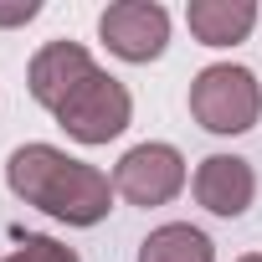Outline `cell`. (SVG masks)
I'll return each instance as SVG.
<instances>
[{
  "label": "cell",
  "mask_w": 262,
  "mask_h": 262,
  "mask_svg": "<svg viewBox=\"0 0 262 262\" xmlns=\"http://www.w3.org/2000/svg\"><path fill=\"white\" fill-rule=\"evenodd\" d=\"M0 262H77V252L62 247L57 236H26L11 257H0Z\"/></svg>",
  "instance_id": "obj_10"
},
{
  "label": "cell",
  "mask_w": 262,
  "mask_h": 262,
  "mask_svg": "<svg viewBox=\"0 0 262 262\" xmlns=\"http://www.w3.org/2000/svg\"><path fill=\"white\" fill-rule=\"evenodd\" d=\"M257 195V175L242 155H211L195 165V201L211 211V216H242Z\"/></svg>",
  "instance_id": "obj_7"
},
{
  "label": "cell",
  "mask_w": 262,
  "mask_h": 262,
  "mask_svg": "<svg viewBox=\"0 0 262 262\" xmlns=\"http://www.w3.org/2000/svg\"><path fill=\"white\" fill-rule=\"evenodd\" d=\"M190 113L206 134H247L262 118V88L236 62L201 67L195 82H190Z\"/></svg>",
  "instance_id": "obj_2"
},
{
  "label": "cell",
  "mask_w": 262,
  "mask_h": 262,
  "mask_svg": "<svg viewBox=\"0 0 262 262\" xmlns=\"http://www.w3.org/2000/svg\"><path fill=\"white\" fill-rule=\"evenodd\" d=\"M236 262H262V257H257V252H247V257H236Z\"/></svg>",
  "instance_id": "obj_12"
},
{
  "label": "cell",
  "mask_w": 262,
  "mask_h": 262,
  "mask_svg": "<svg viewBox=\"0 0 262 262\" xmlns=\"http://www.w3.org/2000/svg\"><path fill=\"white\" fill-rule=\"evenodd\" d=\"M139 262H216V252H211V236L201 226L170 221V226H160V231L144 236Z\"/></svg>",
  "instance_id": "obj_9"
},
{
  "label": "cell",
  "mask_w": 262,
  "mask_h": 262,
  "mask_svg": "<svg viewBox=\"0 0 262 262\" xmlns=\"http://www.w3.org/2000/svg\"><path fill=\"white\" fill-rule=\"evenodd\" d=\"M185 21L201 47H236L257 26V6L252 0H190Z\"/></svg>",
  "instance_id": "obj_8"
},
{
  "label": "cell",
  "mask_w": 262,
  "mask_h": 262,
  "mask_svg": "<svg viewBox=\"0 0 262 262\" xmlns=\"http://www.w3.org/2000/svg\"><path fill=\"white\" fill-rule=\"evenodd\" d=\"M113 190L128 206H165L185 190V160L175 144H134L118 170H113Z\"/></svg>",
  "instance_id": "obj_4"
},
{
  "label": "cell",
  "mask_w": 262,
  "mask_h": 262,
  "mask_svg": "<svg viewBox=\"0 0 262 262\" xmlns=\"http://www.w3.org/2000/svg\"><path fill=\"white\" fill-rule=\"evenodd\" d=\"M36 0H26V6H0V26H26V21H36Z\"/></svg>",
  "instance_id": "obj_11"
},
{
  "label": "cell",
  "mask_w": 262,
  "mask_h": 262,
  "mask_svg": "<svg viewBox=\"0 0 262 262\" xmlns=\"http://www.w3.org/2000/svg\"><path fill=\"white\" fill-rule=\"evenodd\" d=\"M128 118H134V98H128V88L118 77H108V72H93L57 108V123L77 144H108V139H118L128 128Z\"/></svg>",
  "instance_id": "obj_3"
},
{
  "label": "cell",
  "mask_w": 262,
  "mask_h": 262,
  "mask_svg": "<svg viewBox=\"0 0 262 262\" xmlns=\"http://www.w3.org/2000/svg\"><path fill=\"white\" fill-rule=\"evenodd\" d=\"M93 72H98V67H93L88 47H77V41H47V47L31 57V67H26V88H31V98H36L41 108L57 113Z\"/></svg>",
  "instance_id": "obj_6"
},
{
  "label": "cell",
  "mask_w": 262,
  "mask_h": 262,
  "mask_svg": "<svg viewBox=\"0 0 262 262\" xmlns=\"http://www.w3.org/2000/svg\"><path fill=\"white\" fill-rule=\"evenodd\" d=\"M6 180L26 206H36V211H47L67 226H98L113 211V180L98 165H82V160H72L52 144L11 149Z\"/></svg>",
  "instance_id": "obj_1"
},
{
  "label": "cell",
  "mask_w": 262,
  "mask_h": 262,
  "mask_svg": "<svg viewBox=\"0 0 262 262\" xmlns=\"http://www.w3.org/2000/svg\"><path fill=\"white\" fill-rule=\"evenodd\" d=\"M98 36L123 62H155L170 41V11L155 0H118L98 16Z\"/></svg>",
  "instance_id": "obj_5"
}]
</instances>
